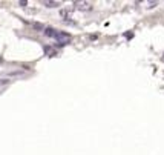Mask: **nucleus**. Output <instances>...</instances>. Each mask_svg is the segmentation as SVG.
I'll use <instances>...</instances> for the list:
<instances>
[{"mask_svg":"<svg viewBox=\"0 0 164 155\" xmlns=\"http://www.w3.org/2000/svg\"><path fill=\"white\" fill-rule=\"evenodd\" d=\"M54 39L58 42V45H66V43L71 42V35L66 34V32H63V31H57V35Z\"/></svg>","mask_w":164,"mask_h":155,"instance_id":"nucleus-1","label":"nucleus"},{"mask_svg":"<svg viewBox=\"0 0 164 155\" xmlns=\"http://www.w3.org/2000/svg\"><path fill=\"white\" fill-rule=\"evenodd\" d=\"M74 6L80 11H92V3L90 2H85V0H80V2H74Z\"/></svg>","mask_w":164,"mask_h":155,"instance_id":"nucleus-2","label":"nucleus"},{"mask_svg":"<svg viewBox=\"0 0 164 155\" xmlns=\"http://www.w3.org/2000/svg\"><path fill=\"white\" fill-rule=\"evenodd\" d=\"M42 5L46 6V8H57V6H60L61 3H60V2H52V0H43Z\"/></svg>","mask_w":164,"mask_h":155,"instance_id":"nucleus-3","label":"nucleus"},{"mask_svg":"<svg viewBox=\"0 0 164 155\" xmlns=\"http://www.w3.org/2000/svg\"><path fill=\"white\" fill-rule=\"evenodd\" d=\"M44 35H48V37H55V35H57V29H54V28H44Z\"/></svg>","mask_w":164,"mask_h":155,"instance_id":"nucleus-4","label":"nucleus"},{"mask_svg":"<svg viewBox=\"0 0 164 155\" xmlns=\"http://www.w3.org/2000/svg\"><path fill=\"white\" fill-rule=\"evenodd\" d=\"M43 49H44V52H46V56H48V57H54V56H57V51H55V49H52L51 46H44Z\"/></svg>","mask_w":164,"mask_h":155,"instance_id":"nucleus-5","label":"nucleus"},{"mask_svg":"<svg viewBox=\"0 0 164 155\" xmlns=\"http://www.w3.org/2000/svg\"><path fill=\"white\" fill-rule=\"evenodd\" d=\"M31 28H34L35 31H44V26L39 22H31Z\"/></svg>","mask_w":164,"mask_h":155,"instance_id":"nucleus-6","label":"nucleus"},{"mask_svg":"<svg viewBox=\"0 0 164 155\" xmlns=\"http://www.w3.org/2000/svg\"><path fill=\"white\" fill-rule=\"evenodd\" d=\"M20 75H23L22 71H12V72H8L6 74V77H20Z\"/></svg>","mask_w":164,"mask_h":155,"instance_id":"nucleus-7","label":"nucleus"},{"mask_svg":"<svg viewBox=\"0 0 164 155\" xmlns=\"http://www.w3.org/2000/svg\"><path fill=\"white\" fill-rule=\"evenodd\" d=\"M9 81H11V80L8 78V77H6V78H0V86H5V85L9 83Z\"/></svg>","mask_w":164,"mask_h":155,"instance_id":"nucleus-8","label":"nucleus"},{"mask_svg":"<svg viewBox=\"0 0 164 155\" xmlns=\"http://www.w3.org/2000/svg\"><path fill=\"white\" fill-rule=\"evenodd\" d=\"M157 5H158V2H147V8H149V10H152V8H155Z\"/></svg>","mask_w":164,"mask_h":155,"instance_id":"nucleus-9","label":"nucleus"},{"mask_svg":"<svg viewBox=\"0 0 164 155\" xmlns=\"http://www.w3.org/2000/svg\"><path fill=\"white\" fill-rule=\"evenodd\" d=\"M19 5H20V6H26L28 3H26V2H19Z\"/></svg>","mask_w":164,"mask_h":155,"instance_id":"nucleus-10","label":"nucleus"}]
</instances>
